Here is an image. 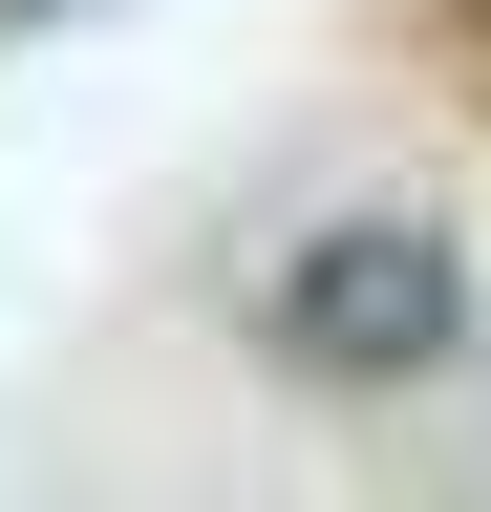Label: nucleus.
I'll return each mask as SVG.
<instances>
[{
  "label": "nucleus",
  "instance_id": "nucleus-1",
  "mask_svg": "<svg viewBox=\"0 0 491 512\" xmlns=\"http://www.w3.org/2000/svg\"><path fill=\"white\" fill-rule=\"evenodd\" d=\"M257 342L299 384H427V363L470 342V235L449 214H321L257 278Z\"/></svg>",
  "mask_w": 491,
  "mask_h": 512
}]
</instances>
